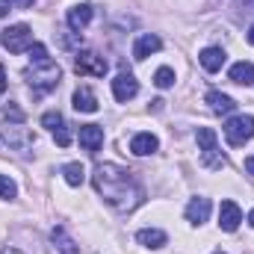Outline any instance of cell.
<instances>
[{
	"label": "cell",
	"instance_id": "cell-8",
	"mask_svg": "<svg viewBox=\"0 0 254 254\" xmlns=\"http://www.w3.org/2000/svg\"><path fill=\"white\" fill-rule=\"evenodd\" d=\"M113 95H116V101H133L136 95H139V83H136V77L130 74V71H119L116 74V80H113Z\"/></svg>",
	"mask_w": 254,
	"mask_h": 254
},
{
	"label": "cell",
	"instance_id": "cell-4",
	"mask_svg": "<svg viewBox=\"0 0 254 254\" xmlns=\"http://www.w3.org/2000/svg\"><path fill=\"white\" fill-rule=\"evenodd\" d=\"M252 136H254V116H234V119H228V125H225V139H228V145L240 148V145H246Z\"/></svg>",
	"mask_w": 254,
	"mask_h": 254
},
{
	"label": "cell",
	"instance_id": "cell-11",
	"mask_svg": "<svg viewBox=\"0 0 254 254\" xmlns=\"http://www.w3.org/2000/svg\"><path fill=\"white\" fill-rule=\"evenodd\" d=\"M160 48H163L160 36L145 33V36H139V39H136V45H133V60H148V57H151V54H157Z\"/></svg>",
	"mask_w": 254,
	"mask_h": 254
},
{
	"label": "cell",
	"instance_id": "cell-24",
	"mask_svg": "<svg viewBox=\"0 0 254 254\" xmlns=\"http://www.w3.org/2000/svg\"><path fill=\"white\" fill-rule=\"evenodd\" d=\"M42 125L48 127V130H54V133H57L60 127H65V122H63V116H60L57 110H51V113H45V116H42Z\"/></svg>",
	"mask_w": 254,
	"mask_h": 254
},
{
	"label": "cell",
	"instance_id": "cell-20",
	"mask_svg": "<svg viewBox=\"0 0 254 254\" xmlns=\"http://www.w3.org/2000/svg\"><path fill=\"white\" fill-rule=\"evenodd\" d=\"M51 240H54V246H57L63 254H77V252H80V249H77V243L65 234V228H54V231H51Z\"/></svg>",
	"mask_w": 254,
	"mask_h": 254
},
{
	"label": "cell",
	"instance_id": "cell-17",
	"mask_svg": "<svg viewBox=\"0 0 254 254\" xmlns=\"http://www.w3.org/2000/svg\"><path fill=\"white\" fill-rule=\"evenodd\" d=\"M136 240H139L145 249H163V246L169 243L166 231H157V228H145V231H139V234H136Z\"/></svg>",
	"mask_w": 254,
	"mask_h": 254
},
{
	"label": "cell",
	"instance_id": "cell-28",
	"mask_svg": "<svg viewBox=\"0 0 254 254\" xmlns=\"http://www.w3.org/2000/svg\"><path fill=\"white\" fill-rule=\"evenodd\" d=\"M243 166H246V172H249V175H254V157H246V163H243Z\"/></svg>",
	"mask_w": 254,
	"mask_h": 254
},
{
	"label": "cell",
	"instance_id": "cell-34",
	"mask_svg": "<svg viewBox=\"0 0 254 254\" xmlns=\"http://www.w3.org/2000/svg\"><path fill=\"white\" fill-rule=\"evenodd\" d=\"M216 254H222V252H216Z\"/></svg>",
	"mask_w": 254,
	"mask_h": 254
},
{
	"label": "cell",
	"instance_id": "cell-31",
	"mask_svg": "<svg viewBox=\"0 0 254 254\" xmlns=\"http://www.w3.org/2000/svg\"><path fill=\"white\" fill-rule=\"evenodd\" d=\"M246 39H249V45H254V24L249 27V33H246Z\"/></svg>",
	"mask_w": 254,
	"mask_h": 254
},
{
	"label": "cell",
	"instance_id": "cell-25",
	"mask_svg": "<svg viewBox=\"0 0 254 254\" xmlns=\"http://www.w3.org/2000/svg\"><path fill=\"white\" fill-rule=\"evenodd\" d=\"M3 116H6L12 125H24V110H21L18 104H6V107H3Z\"/></svg>",
	"mask_w": 254,
	"mask_h": 254
},
{
	"label": "cell",
	"instance_id": "cell-19",
	"mask_svg": "<svg viewBox=\"0 0 254 254\" xmlns=\"http://www.w3.org/2000/svg\"><path fill=\"white\" fill-rule=\"evenodd\" d=\"M228 77H231L234 83H240V86H252V83H254V65H252V63H237V65H231Z\"/></svg>",
	"mask_w": 254,
	"mask_h": 254
},
{
	"label": "cell",
	"instance_id": "cell-23",
	"mask_svg": "<svg viewBox=\"0 0 254 254\" xmlns=\"http://www.w3.org/2000/svg\"><path fill=\"white\" fill-rule=\"evenodd\" d=\"M27 54H30V60H33L36 65L51 63V57H48V48H45V45H39V42H33V48H30Z\"/></svg>",
	"mask_w": 254,
	"mask_h": 254
},
{
	"label": "cell",
	"instance_id": "cell-7",
	"mask_svg": "<svg viewBox=\"0 0 254 254\" xmlns=\"http://www.w3.org/2000/svg\"><path fill=\"white\" fill-rule=\"evenodd\" d=\"M0 133H3V142H6L9 148H15V151L33 148V133L24 125H6V127H0Z\"/></svg>",
	"mask_w": 254,
	"mask_h": 254
},
{
	"label": "cell",
	"instance_id": "cell-5",
	"mask_svg": "<svg viewBox=\"0 0 254 254\" xmlns=\"http://www.w3.org/2000/svg\"><path fill=\"white\" fill-rule=\"evenodd\" d=\"M0 42H3V48H6L9 54H21V51H30V48H33V30H30L27 24H15V27L3 30Z\"/></svg>",
	"mask_w": 254,
	"mask_h": 254
},
{
	"label": "cell",
	"instance_id": "cell-10",
	"mask_svg": "<svg viewBox=\"0 0 254 254\" xmlns=\"http://www.w3.org/2000/svg\"><path fill=\"white\" fill-rule=\"evenodd\" d=\"M77 136H80V148L89 151V154H95L104 145V127H98V125H83Z\"/></svg>",
	"mask_w": 254,
	"mask_h": 254
},
{
	"label": "cell",
	"instance_id": "cell-33",
	"mask_svg": "<svg viewBox=\"0 0 254 254\" xmlns=\"http://www.w3.org/2000/svg\"><path fill=\"white\" fill-rule=\"evenodd\" d=\"M249 225H252V228H254V210H252V213H249Z\"/></svg>",
	"mask_w": 254,
	"mask_h": 254
},
{
	"label": "cell",
	"instance_id": "cell-13",
	"mask_svg": "<svg viewBox=\"0 0 254 254\" xmlns=\"http://www.w3.org/2000/svg\"><path fill=\"white\" fill-rule=\"evenodd\" d=\"M160 148V142H157V136H151V133H136L133 139H130V151L136 154V157H148V154H154Z\"/></svg>",
	"mask_w": 254,
	"mask_h": 254
},
{
	"label": "cell",
	"instance_id": "cell-6",
	"mask_svg": "<svg viewBox=\"0 0 254 254\" xmlns=\"http://www.w3.org/2000/svg\"><path fill=\"white\" fill-rule=\"evenodd\" d=\"M74 71L83 74V77H104L107 74V60L92 54V51H80L77 60H74Z\"/></svg>",
	"mask_w": 254,
	"mask_h": 254
},
{
	"label": "cell",
	"instance_id": "cell-21",
	"mask_svg": "<svg viewBox=\"0 0 254 254\" xmlns=\"http://www.w3.org/2000/svg\"><path fill=\"white\" fill-rule=\"evenodd\" d=\"M63 175H65V184H68V187H80V184L86 181V169H83L80 163H65Z\"/></svg>",
	"mask_w": 254,
	"mask_h": 254
},
{
	"label": "cell",
	"instance_id": "cell-12",
	"mask_svg": "<svg viewBox=\"0 0 254 254\" xmlns=\"http://www.w3.org/2000/svg\"><path fill=\"white\" fill-rule=\"evenodd\" d=\"M92 12H95V9H92L89 3H80V6H74V9L68 12V27H71L74 33H83V30H86V24L92 21Z\"/></svg>",
	"mask_w": 254,
	"mask_h": 254
},
{
	"label": "cell",
	"instance_id": "cell-2",
	"mask_svg": "<svg viewBox=\"0 0 254 254\" xmlns=\"http://www.w3.org/2000/svg\"><path fill=\"white\" fill-rule=\"evenodd\" d=\"M198 151H201V163L207 169H222L225 166V154L219 151V139L213 127H198Z\"/></svg>",
	"mask_w": 254,
	"mask_h": 254
},
{
	"label": "cell",
	"instance_id": "cell-22",
	"mask_svg": "<svg viewBox=\"0 0 254 254\" xmlns=\"http://www.w3.org/2000/svg\"><path fill=\"white\" fill-rule=\"evenodd\" d=\"M154 83H157L160 89H169V86H175V71H172V68H160V71L154 74Z\"/></svg>",
	"mask_w": 254,
	"mask_h": 254
},
{
	"label": "cell",
	"instance_id": "cell-26",
	"mask_svg": "<svg viewBox=\"0 0 254 254\" xmlns=\"http://www.w3.org/2000/svg\"><path fill=\"white\" fill-rule=\"evenodd\" d=\"M15 195H18L15 181H9L6 175H0V198H15Z\"/></svg>",
	"mask_w": 254,
	"mask_h": 254
},
{
	"label": "cell",
	"instance_id": "cell-16",
	"mask_svg": "<svg viewBox=\"0 0 254 254\" xmlns=\"http://www.w3.org/2000/svg\"><path fill=\"white\" fill-rule=\"evenodd\" d=\"M198 60H201V65H204L210 74H216V71H222V65H225V51H222V48H204Z\"/></svg>",
	"mask_w": 254,
	"mask_h": 254
},
{
	"label": "cell",
	"instance_id": "cell-3",
	"mask_svg": "<svg viewBox=\"0 0 254 254\" xmlns=\"http://www.w3.org/2000/svg\"><path fill=\"white\" fill-rule=\"evenodd\" d=\"M60 77H63V68L54 63V60H51V63L36 65V68H30V71H27V80H30V86H36V95L57 89Z\"/></svg>",
	"mask_w": 254,
	"mask_h": 254
},
{
	"label": "cell",
	"instance_id": "cell-27",
	"mask_svg": "<svg viewBox=\"0 0 254 254\" xmlns=\"http://www.w3.org/2000/svg\"><path fill=\"white\" fill-rule=\"evenodd\" d=\"M0 92H6V68L0 65Z\"/></svg>",
	"mask_w": 254,
	"mask_h": 254
},
{
	"label": "cell",
	"instance_id": "cell-14",
	"mask_svg": "<svg viewBox=\"0 0 254 254\" xmlns=\"http://www.w3.org/2000/svg\"><path fill=\"white\" fill-rule=\"evenodd\" d=\"M207 104H210V110L213 113H222V116H228V113H234L237 110V101L231 98V95H225V92H207Z\"/></svg>",
	"mask_w": 254,
	"mask_h": 254
},
{
	"label": "cell",
	"instance_id": "cell-9",
	"mask_svg": "<svg viewBox=\"0 0 254 254\" xmlns=\"http://www.w3.org/2000/svg\"><path fill=\"white\" fill-rule=\"evenodd\" d=\"M240 222H243V210L237 207V201H222V207H219V228L234 234L240 228Z\"/></svg>",
	"mask_w": 254,
	"mask_h": 254
},
{
	"label": "cell",
	"instance_id": "cell-1",
	"mask_svg": "<svg viewBox=\"0 0 254 254\" xmlns=\"http://www.w3.org/2000/svg\"><path fill=\"white\" fill-rule=\"evenodd\" d=\"M92 181H95V190L107 198V204L116 207V210H122V213H130L145 198V190L133 178V172H127V169L116 166V163H101L95 169Z\"/></svg>",
	"mask_w": 254,
	"mask_h": 254
},
{
	"label": "cell",
	"instance_id": "cell-15",
	"mask_svg": "<svg viewBox=\"0 0 254 254\" xmlns=\"http://www.w3.org/2000/svg\"><path fill=\"white\" fill-rule=\"evenodd\" d=\"M210 216V198H192L187 204V219L192 225H204Z\"/></svg>",
	"mask_w": 254,
	"mask_h": 254
},
{
	"label": "cell",
	"instance_id": "cell-30",
	"mask_svg": "<svg viewBox=\"0 0 254 254\" xmlns=\"http://www.w3.org/2000/svg\"><path fill=\"white\" fill-rule=\"evenodd\" d=\"M15 3H18V9H30L33 6V0H15Z\"/></svg>",
	"mask_w": 254,
	"mask_h": 254
},
{
	"label": "cell",
	"instance_id": "cell-32",
	"mask_svg": "<svg viewBox=\"0 0 254 254\" xmlns=\"http://www.w3.org/2000/svg\"><path fill=\"white\" fill-rule=\"evenodd\" d=\"M0 254H21V252H18V249H12V246H9V249H3V252H0Z\"/></svg>",
	"mask_w": 254,
	"mask_h": 254
},
{
	"label": "cell",
	"instance_id": "cell-18",
	"mask_svg": "<svg viewBox=\"0 0 254 254\" xmlns=\"http://www.w3.org/2000/svg\"><path fill=\"white\" fill-rule=\"evenodd\" d=\"M74 110L77 113H98V98L92 95V89H77L74 92Z\"/></svg>",
	"mask_w": 254,
	"mask_h": 254
},
{
	"label": "cell",
	"instance_id": "cell-29",
	"mask_svg": "<svg viewBox=\"0 0 254 254\" xmlns=\"http://www.w3.org/2000/svg\"><path fill=\"white\" fill-rule=\"evenodd\" d=\"M6 12H9V0H0V18H6Z\"/></svg>",
	"mask_w": 254,
	"mask_h": 254
}]
</instances>
